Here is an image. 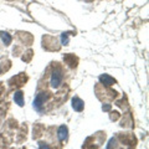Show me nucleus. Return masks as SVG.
Here are the masks:
<instances>
[{
  "instance_id": "f3484780",
  "label": "nucleus",
  "mask_w": 149,
  "mask_h": 149,
  "mask_svg": "<svg viewBox=\"0 0 149 149\" xmlns=\"http://www.w3.org/2000/svg\"><path fill=\"white\" fill-rule=\"evenodd\" d=\"M71 34H73L72 31H67V32H62V35H61V44L65 45V46H67L68 42H70V40H68V37L71 36Z\"/></svg>"
},
{
  "instance_id": "ddd939ff",
  "label": "nucleus",
  "mask_w": 149,
  "mask_h": 149,
  "mask_svg": "<svg viewBox=\"0 0 149 149\" xmlns=\"http://www.w3.org/2000/svg\"><path fill=\"white\" fill-rule=\"evenodd\" d=\"M0 40H1V44H3V46H9L11 44V36H10V34L9 32H5V31H0Z\"/></svg>"
},
{
  "instance_id": "9d476101",
  "label": "nucleus",
  "mask_w": 149,
  "mask_h": 149,
  "mask_svg": "<svg viewBox=\"0 0 149 149\" xmlns=\"http://www.w3.org/2000/svg\"><path fill=\"white\" fill-rule=\"evenodd\" d=\"M120 127L122 128H133L134 127V120L132 118V114L130 113L123 114V118L120 120Z\"/></svg>"
},
{
  "instance_id": "a211bd4d",
  "label": "nucleus",
  "mask_w": 149,
  "mask_h": 149,
  "mask_svg": "<svg viewBox=\"0 0 149 149\" xmlns=\"http://www.w3.org/2000/svg\"><path fill=\"white\" fill-rule=\"evenodd\" d=\"M116 106H118V107H120V108H123V109H128L127 98H124V97H123L120 101H117V102H116Z\"/></svg>"
},
{
  "instance_id": "f257e3e1",
  "label": "nucleus",
  "mask_w": 149,
  "mask_h": 149,
  "mask_svg": "<svg viewBox=\"0 0 149 149\" xmlns=\"http://www.w3.org/2000/svg\"><path fill=\"white\" fill-rule=\"evenodd\" d=\"M51 70V78H50V85L54 88H58L61 86V83L63 81V74L65 71L61 66L60 62H52L51 63V67H49Z\"/></svg>"
},
{
  "instance_id": "1a4fd4ad",
  "label": "nucleus",
  "mask_w": 149,
  "mask_h": 149,
  "mask_svg": "<svg viewBox=\"0 0 149 149\" xmlns=\"http://www.w3.org/2000/svg\"><path fill=\"white\" fill-rule=\"evenodd\" d=\"M100 83L101 85H103V86H107V87H111V86H113L117 83V81H116V78H113L112 76H109V74H101L100 76Z\"/></svg>"
},
{
  "instance_id": "9b49d317",
  "label": "nucleus",
  "mask_w": 149,
  "mask_h": 149,
  "mask_svg": "<svg viewBox=\"0 0 149 149\" xmlns=\"http://www.w3.org/2000/svg\"><path fill=\"white\" fill-rule=\"evenodd\" d=\"M45 125L42 123H37L34 125V130H32V138L39 139L40 137H42L45 134Z\"/></svg>"
},
{
  "instance_id": "4468645a",
  "label": "nucleus",
  "mask_w": 149,
  "mask_h": 149,
  "mask_svg": "<svg viewBox=\"0 0 149 149\" xmlns=\"http://www.w3.org/2000/svg\"><path fill=\"white\" fill-rule=\"evenodd\" d=\"M26 130H27L26 124H22L21 128H20V130H19L17 138H16V142H17V143H22L24 141H26Z\"/></svg>"
},
{
  "instance_id": "7ed1b4c3",
  "label": "nucleus",
  "mask_w": 149,
  "mask_h": 149,
  "mask_svg": "<svg viewBox=\"0 0 149 149\" xmlns=\"http://www.w3.org/2000/svg\"><path fill=\"white\" fill-rule=\"evenodd\" d=\"M51 96H52V93L49 92V91H41L36 95L35 100H34V108L37 111V112H42V107H45V104L49 102V100L51 98Z\"/></svg>"
},
{
  "instance_id": "0eeeda50",
  "label": "nucleus",
  "mask_w": 149,
  "mask_h": 149,
  "mask_svg": "<svg viewBox=\"0 0 149 149\" xmlns=\"http://www.w3.org/2000/svg\"><path fill=\"white\" fill-rule=\"evenodd\" d=\"M57 138H58V142L63 146V143L67 142L68 139V128L66 127L65 124L60 125V127L57 128Z\"/></svg>"
},
{
  "instance_id": "b1692460",
  "label": "nucleus",
  "mask_w": 149,
  "mask_h": 149,
  "mask_svg": "<svg viewBox=\"0 0 149 149\" xmlns=\"http://www.w3.org/2000/svg\"><path fill=\"white\" fill-rule=\"evenodd\" d=\"M81 1H86V3H91V1H93V0H81Z\"/></svg>"
},
{
  "instance_id": "dca6fc26",
  "label": "nucleus",
  "mask_w": 149,
  "mask_h": 149,
  "mask_svg": "<svg viewBox=\"0 0 149 149\" xmlns=\"http://www.w3.org/2000/svg\"><path fill=\"white\" fill-rule=\"evenodd\" d=\"M32 56H34V51H32V49H29L27 51H25V52L22 54V61L24 62H30L32 60Z\"/></svg>"
},
{
  "instance_id": "4be33fe9",
  "label": "nucleus",
  "mask_w": 149,
  "mask_h": 149,
  "mask_svg": "<svg viewBox=\"0 0 149 149\" xmlns=\"http://www.w3.org/2000/svg\"><path fill=\"white\" fill-rule=\"evenodd\" d=\"M111 108H112V104H108V103H103V106H102V109L104 112H109Z\"/></svg>"
},
{
  "instance_id": "412c9836",
  "label": "nucleus",
  "mask_w": 149,
  "mask_h": 149,
  "mask_svg": "<svg viewBox=\"0 0 149 149\" xmlns=\"http://www.w3.org/2000/svg\"><path fill=\"white\" fill-rule=\"evenodd\" d=\"M21 52H22V47H21V46L20 45H15V47H14V50H13L14 56H20Z\"/></svg>"
},
{
  "instance_id": "2eb2a0df",
  "label": "nucleus",
  "mask_w": 149,
  "mask_h": 149,
  "mask_svg": "<svg viewBox=\"0 0 149 149\" xmlns=\"http://www.w3.org/2000/svg\"><path fill=\"white\" fill-rule=\"evenodd\" d=\"M14 101L19 107L24 106V93H22V91H17L14 93Z\"/></svg>"
},
{
  "instance_id": "6ab92c4d",
  "label": "nucleus",
  "mask_w": 149,
  "mask_h": 149,
  "mask_svg": "<svg viewBox=\"0 0 149 149\" xmlns=\"http://www.w3.org/2000/svg\"><path fill=\"white\" fill-rule=\"evenodd\" d=\"M120 117L119 112L117 111H109V119L112 120V122H114V120H118Z\"/></svg>"
},
{
  "instance_id": "f8f14e48",
  "label": "nucleus",
  "mask_w": 149,
  "mask_h": 149,
  "mask_svg": "<svg viewBox=\"0 0 149 149\" xmlns=\"http://www.w3.org/2000/svg\"><path fill=\"white\" fill-rule=\"evenodd\" d=\"M72 108L76 112H82L85 109V102H83L80 97L74 96L72 98Z\"/></svg>"
},
{
  "instance_id": "423d86ee",
  "label": "nucleus",
  "mask_w": 149,
  "mask_h": 149,
  "mask_svg": "<svg viewBox=\"0 0 149 149\" xmlns=\"http://www.w3.org/2000/svg\"><path fill=\"white\" fill-rule=\"evenodd\" d=\"M16 39L21 45L25 46H31L32 42H34V37L30 32H25V31H17L16 32Z\"/></svg>"
},
{
  "instance_id": "aec40b11",
  "label": "nucleus",
  "mask_w": 149,
  "mask_h": 149,
  "mask_svg": "<svg viewBox=\"0 0 149 149\" xmlns=\"http://www.w3.org/2000/svg\"><path fill=\"white\" fill-rule=\"evenodd\" d=\"M39 149H54V148L50 146V144H49V142L40 141V142H39Z\"/></svg>"
},
{
  "instance_id": "6e6552de",
  "label": "nucleus",
  "mask_w": 149,
  "mask_h": 149,
  "mask_svg": "<svg viewBox=\"0 0 149 149\" xmlns=\"http://www.w3.org/2000/svg\"><path fill=\"white\" fill-rule=\"evenodd\" d=\"M63 62L67 65L70 68H76L77 65H78V57L74 56L73 54H66L63 56Z\"/></svg>"
},
{
  "instance_id": "20e7f679",
  "label": "nucleus",
  "mask_w": 149,
  "mask_h": 149,
  "mask_svg": "<svg viewBox=\"0 0 149 149\" xmlns=\"http://www.w3.org/2000/svg\"><path fill=\"white\" fill-rule=\"evenodd\" d=\"M42 49L46 51H60L61 44L57 37L51 35H44L42 36Z\"/></svg>"
},
{
  "instance_id": "f03ea898",
  "label": "nucleus",
  "mask_w": 149,
  "mask_h": 149,
  "mask_svg": "<svg viewBox=\"0 0 149 149\" xmlns=\"http://www.w3.org/2000/svg\"><path fill=\"white\" fill-rule=\"evenodd\" d=\"M95 92H96V96L97 98L102 102H111V101H114L117 98L118 93L116 92L114 90H112L111 87H107L103 86L101 83H97L96 87H95Z\"/></svg>"
},
{
  "instance_id": "393cba45",
  "label": "nucleus",
  "mask_w": 149,
  "mask_h": 149,
  "mask_svg": "<svg viewBox=\"0 0 149 149\" xmlns=\"http://www.w3.org/2000/svg\"><path fill=\"white\" fill-rule=\"evenodd\" d=\"M20 149H26V148H24V147H22V148H20Z\"/></svg>"
},
{
  "instance_id": "5701e85b",
  "label": "nucleus",
  "mask_w": 149,
  "mask_h": 149,
  "mask_svg": "<svg viewBox=\"0 0 149 149\" xmlns=\"http://www.w3.org/2000/svg\"><path fill=\"white\" fill-rule=\"evenodd\" d=\"M8 71V68L5 66H1V63H0V74H1L3 72H6Z\"/></svg>"
},
{
  "instance_id": "39448f33",
  "label": "nucleus",
  "mask_w": 149,
  "mask_h": 149,
  "mask_svg": "<svg viewBox=\"0 0 149 149\" xmlns=\"http://www.w3.org/2000/svg\"><path fill=\"white\" fill-rule=\"evenodd\" d=\"M27 80H29L27 74L24 73V72H21V73L16 74L15 77H11L10 80H9L8 85H9V87H10L11 90H13V88H20L21 86H24L25 83L27 82Z\"/></svg>"
}]
</instances>
